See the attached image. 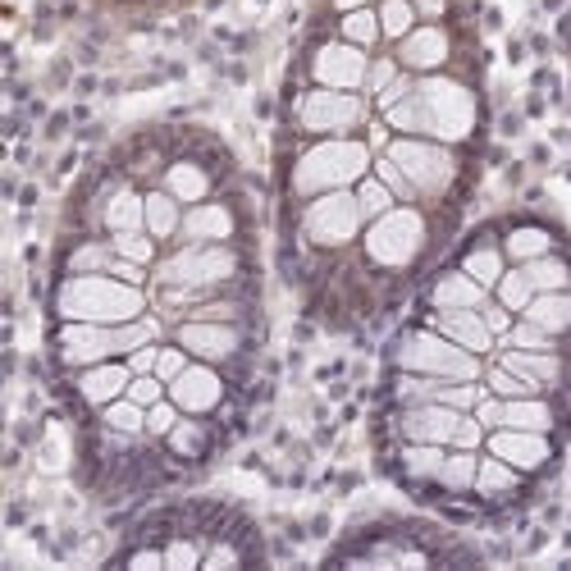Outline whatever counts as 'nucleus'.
<instances>
[{
	"label": "nucleus",
	"instance_id": "obj_39",
	"mask_svg": "<svg viewBox=\"0 0 571 571\" xmlns=\"http://www.w3.org/2000/svg\"><path fill=\"white\" fill-rule=\"evenodd\" d=\"M394 193H389V183L385 179H366L361 187H357V206H361V215L366 220H379V215H389L394 211Z\"/></svg>",
	"mask_w": 571,
	"mask_h": 571
},
{
	"label": "nucleus",
	"instance_id": "obj_35",
	"mask_svg": "<svg viewBox=\"0 0 571 571\" xmlns=\"http://www.w3.org/2000/svg\"><path fill=\"white\" fill-rule=\"evenodd\" d=\"M389 124L402 129V133H435V124H430V105H426L421 92H407L398 105H389Z\"/></svg>",
	"mask_w": 571,
	"mask_h": 571
},
{
	"label": "nucleus",
	"instance_id": "obj_29",
	"mask_svg": "<svg viewBox=\"0 0 571 571\" xmlns=\"http://www.w3.org/2000/svg\"><path fill=\"white\" fill-rule=\"evenodd\" d=\"M476 471H480V457H476L471 448H457V452L443 457L435 485H439L443 493H467V489H476Z\"/></svg>",
	"mask_w": 571,
	"mask_h": 571
},
{
	"label": "nucleus",
	"instance_id": "obj_5",
	"mask_svg": "<svg viewBox=\"0 0 571 571\" xmlns=\"http://www.w3.org/2000/svg\"><path fill=\"white\" fill-rule=\"evenodd\" d=\"M426 243V224L416 211H389L370 220V234H366V252L375 265H394V271H402V265L416 261V252H421Z\"/></svg>",
	"mask_w": 571,
	"mask_h": 571
},
{
	"label": "nucleus",
	"instance_id": "obj_12",
	"mask_svg": "<svg viewBox=\"0 0 571 571\" xmlns=\"http://www.w3.org/2000/svg\"><path fill=\"white\" fill-rule=\"evenodd\" d=\"M361 120V101L357 96H338L334 88H320L302 101V129L307 133H343Z\"/></svg>",
	"mask_w": 571,
	"mask_h": 571
},
{
	"label": "nucleus",
	"instance_id": "obj_11",
	"mask_svg": "<svg viewBox=\"0 0 571 571\" xmlns=\"http://www.w3.org/2000/svg\"><path fill=\"white\" fill-rule=\"evenodd\" d=\"M179 343L202 361H234L243 353V334L224 320H187L179 325Z\"/></svg>",
	"mask_w": 571,
	"mask_h": 571
},
{
	"label": "nucleus",
	"instance_id": "obj_20",
	"mask_svg": "<svg viewBox=\"0 0 571 571\" xmlns=\"http://www.w3.org/2000/svg\"><path fill=\"white\" fill-rule=\"evenodd\" d=\"M179 234L187 243H224L228 234H234V215H228V206H220V202H202L183 215Z\"/></svg>",
	"mask_w": 571,
	"mask_h": 571
},
{
	"label": "nucleus",
	"instance_id": "obj_8",
	"mask_svg": "<svg viewBox=\"0 0 571 571\" xmlns=\"http://www.w3.org/2000/svg\"><path fill=\"white\" fill-rule=\"evenodd\" d=\"M389 156L402 165V174L416 183V193H443L448 179H452V156L435 142H421V137H407V142H394Z\"/></svg>",
	"mask_w": 571,
	"mask_h": 571
},
{
	"label": "nucleus",
	"instance_id": "obj_2",
	"mask_svg": "<svg viewBox=\"0 0 571 571\" xmlns=\"http://www.w3.org/2000/svg\"><path fill=\"white\" fill-rule=\"evenodd\" d=\"M394 366L416 370V375H435V379H476L480 375V357L457 348L439 329H407L394 343Z\"/></svg>",
	"mask_w": 571,
	"mask_h": 571
},
{
	"label": "nucleus",
	"instance_id": "obj_49",
	"mask_svg": "<svg viewBox=\"0 0 571 571\" xmlns=\"http://www.w3.org/2000/svg\"><path fill=\"white\" fill-rule=\"evenodd\" d=\"M480 443H485V426L476 421V416L462 411V421H457V430H452V448H471L476 452Z\"/></svg>",
	"mask_w": 571,
	"mask_h": 571
},
{
	"label": "nucleus",
	"instance_id": "obj_43",
	"mask_svg": "<svg viewBox=\"0 0 571 571\" xmlns=\"http://www.w3.org/2000/svg\"><path fill=\"white\" fill-rule=\"evenodd\" d=\"M489 389H493V398H530V394H540L536 385H530L526 375H517V370H508L503 361L489 370Z\"/></svg>",
	"mask_w": 571,
	"mask_h": 571
},
{
	"label": "nucleus",
	"instance_id": "obj_32",
	"mask_svg": "<svg viewBox=\"0 0 571 571\" xmlns=\"http://www.w3.org/2000/svg\"><path fill=\"white\" fill-rule=\"evenodd\" d=\"M544 252H553V234H549V228H540V224H521V228H512V234L503 238V256H512L521 265L544 256Z\"/></svg>",
	"mask_w": 571,
	"mask_h": 571
},
{
	"label": "nucleus",
	"instance_id": "obj_14",
	"mask_svg": "<svg viewBox=\"0 0 571 571\" xmlns=\"http://www.w3.org/2000/svg\"><path fill=\"white\" fill-rule=\"evenodd\" d=\"M489 452L503 457V462L517 467V471H544L549 457H553V443L544 435H536V430H508L503 426V430L489 435Z\"/></svg>",
	"mask_w": 571,
	"mask_h": 571
},
{
	"label": "nucleus",
	"instance_id": "obj_57",
	"mask_svg": "<svg viewBox=\"0 0 571 571\" xmlns=\"http://www.w3.org/2000/svg\"><path fill=\"white\" fill-rule=\"evenodd\" d=\"M370 0H334V10H343V14H353V10H366Z\"/></svg>",
	"mask_w": 571,
	"mask_h": 571
},
{
	"label": "nucleus",
	"instance_id": "obj_25",
	"mask_svg": "<svg viewBox=\"0 0 571 571\" xmlns=\"http://www.w3.org/2000/svg\"><path fill=\"white\" fill-rule=\"evenodd\" d=\"M521 316L536 320L540 329H549L553 338L558 334H571V288L567 293H536V302H530Z\"/></svg>",
	"mask_w": 571,
	"mask_h": 571
},
{
	"label": "nucleus",
	"instance_id": "obj_53",
	"mask_svg": "<svg viewBox=\"0 0 571 571\" xmlns=\"http://www.w3.org/2000/svg\"><path fill=\"white\" fill-rule=\"evenodd\" d=\"M394 69H398L394 60H379L375 69H366V88H370V92H385V88L394 83Z\"/></svg>",
	"mask_w": 571,
	"mask_h": 571
},
{
	"label": "nucleus",
	"instance_id": "obj_22",
	"mask_svg": "<svg viewBox=\"0 0 571 571\" xmlns=\"http://www.w3.org/2000/svg\"><path fill=\"white\" fill-rule=\"evenodd\" d=\"M503 426L508 430H536V435H549L558 426V411L553 402H544L540 394H530V398H503ZM499 426V430H503Z\"/></svg>",
	"mask_w": 571,
	"mask_h": 571
},
{
	"label": "nucleus",
	"instance_id": "obj_21",
	"mask_svg": "<svg viewBox=\"0 0 571 571\" xmlns=\"http://www.w3.org/2000/svg\"><path fill=\"white\" fill-rule=\"evenodd\" d=\"M448 60V37L439 32V28H411L407 37H402V51H398V64H407V69H439Z\"/></svg>",
	"mask_w": 571,
	"mask_h": 571
},
{
	"label": "nucleus",
	"instance_id": "obj_17",
	"mask_svg": "<svg viewBox=\"0 0 571 571\" xmlns=\"http://www.w3.org/2000/svg\"><path fill=\"white\" fill-rule=\"evenodd\" d=\"M430 329H439L443 338H452L457 348H467V353H489L493 348V329L485 325L480 312H435L430 316Z\"/></svg>",
	"mask_w": 571,
	"mask_h": 571
},
{
	"label": "nucleus",
	"instance_id": "obj_26",
	"mask_svg": "<svg viewBox=\"0 0 571 571\" xmlns=\"http://www.w3.org/2000/svg\"><path fill=\"white\" fill-rule=\"evenodd\" d=\"M165 193H174L179 202H202L211 193V170H202L197 161H174L165 170Z\"/></svg>",
	"mask_w": 571,
	"mask_h": 571
},
{
	"label": "nucleus",
	"instance_id": "obj_46",
	"mask_svg": "<svg viewBox=\"0 0 571 571\" xmlns=\"http://www.w3.org/2000/svg\"><path fill=\"white\" fill-rule=\"evenodd\" d=\"M375 174L389 183V193H394V197H402V202H416V197H421V193H416V183L402 174V165H398L394 156H385V161H379V165H375Z\"/></svg>",
	"mask_w": 571,
	"mask_h": 571
},
{
	"label": "nucleus",
	"instance_id": "obj_7",
	"mask_svg": "<svg viewBox=\"0 0 571 571\" xmlns=\"http://www.w3.org/2000/svg\"><path fill=\"white\" fill-rule=\"evenodd\" d=\"M55 357L60 366H96L120 357V343H114V325H92V320H64L55 329Z\"/></svg>",
	"mask_w": 571,
	"mask_h": 571
},
{
	"label": "nucleus",
	"instance_id": "obj_4",
	"mask_svg": "<svg viewBox=\"0 0 571 571\" xmlns=\"http://www.w3.org/2000/svg\"><path fill=\"white\" fill-rule=\"evenodd\" d=\"M366 174V146L361 142H320L316 151H307L293 174L297 193H334V187L353 183Z\"/></svg>",
	"mask_w": 571,
	"mask_h": 571
},
{
	"label": "nucleus",
	"instance_id": "obj_30",
	"mask_svg": "<svg viewBox=\"0 0 571 571\" xmlns=\"http://www.w3.org/2000/svg\"><path fill=\"white\" fill-rule=\"evenodd\" d=\"M170 452L174 457H187V462H202V457L211 452V426L197 421V416H183V421L170 430Z\"/></svg>",
	"mask_w": 571,
	"mask_h": 571
},
{
	"label": "nucleus",
	"instance_id": "obj_3",
	"mask_svg": "<svg viewBox=\"0 0 571 571\" xmlns=\"http://www.w3.org/2000/svg\"><path fill=\"white\" fill-rule=\"evenodd\" d=\"M234 275H238V256L228 247H220V243H187L183 252H174L161 265V284L202 288V293H215L224 284H234Z\"/></svg>",
	"mask_w": 571,
	"mask_h": 571
},
{
	"label": "nucleus",
	"instance_id": "obj_51",
	"mask_svg": "<svg viewBox=\"0 0 571 571\" xmlns=\"http://www.w3.org/2000/svg\"><path fill=\"white\" fill-rule=\"evenodd\" d=\"M105 275H114V279H124V284H133V288H142V284H146V271H142V265H137V261H124V256H114Z\"/></svg>",
	"mask_w": 571,
	"mask_h": 571
},
{
	"label": "nucleus",
	"instance_id": "obj_23",
	"mask_svg": "<svg viewBox=\"0 0 571 571\" xmlns=\"http://www.w3.org/2000/svg\"><path fill=\"white\" fill-rule=\"evenodd\" d=\"M101 220H105L110 234H133V228H146V197H137L133 187H120V193L105 197Z\"/></svg>",
	"mask_w": 571,
	"mask_h": 571
},
{
	"label": "nucleus",
	"instance_id": "obj_48",
	"mask_svg": "<svg viewBox=\"0 0 571 571\" xmlns=\"http://www.w3.org/2000/svg\"><path fill=\"white\" fill-rule=\"evenodd\" d=\"M187 357H193V353H187L183 343H179V348H161V357H156V375L170 385V379H179V375L187 370Z\"/></svg>",
	"mask_w": 571,
	"mask_h": 571
},
{
	"label": "nucleus",
	"instance_id": "obj_50",
	"mask_svg": "<svg viewBox=\"0 0 571 571\" xmlns=\"http://www.w3.org/2000/svg\"><path fill=\"white\" fill-rule=\"evenodd\" d=\"M124 567H133V571H165V549H156V544L133 549V553L124 558Z\"/></svg>",
	"mask_w": 571,
	"mask_h": 571
},
{
	"label": "nucleus",
	"instance_id": "obj_19",
	"mask_svg": "<svg viewBox=\"0 0 571 571\" xmlns=\"http://www.w3.org/2000/svg\"><path fill=\"white\" fill-rule=\"evenodd\" d=\"M499 361H503L508 370L526 375L540 394H544V389H558L562 379H567V366H562V357H558V353H521V348H508Z\"/></svg>",
	"mask_w": 571,
	"mask_h": 571
},
{
	"label": "nucleus",
	"instance_id": "obj_38",
	"mask_svg": "<svg viewBox=\"0 0 571 571\" xmlns=\"http://www.w3.org/2000/svg\"><path fill=\"white\" fill-rule=\"evenodd\" d=\"M493 293H499V302L508 312H526L530 302H536V284H530L526 271H503V279L493 284Z\"/></svg>",
	"mask_w": 571,
	"mask_h": 571
},
{
	"label": "nucleus",
	"instance_id": "obj_56",
	"mask_svg": "<svg viewBox=\"0 0 571 571\" xmlns=\"http://www.w3.org/2000/svg\"><path fill=\"white\" fill-rule=\"evenodd\" d=\"M416 14H426V19H439L443 14V0H411Z\"/></svg>",
	"mask_w": 571,
	"mask_h": 571
},
{
	"label": "nucleus",
	"instance_id": "obj_15",
	"mask_svg": "<svg viewBox=\"0 0 571 571\" xmlns=\"http://www.w3.org/2000/svg\"><path fill=\"white\" fill-rule=\"evenodd\" d=\"M312 73H316L325 88H334V92L338 88H357V83H366V55L353 42H334V47H320L316 51Z\"/></svg>",
	"mask_w": 571,
	"mask_h": 571
},
{
	"label": "nucleus",
	"instance_id": "obj_10",
	"mask_svg": "<svg viewBox=\"0 0 571 571\" xmlns=\"http://www.w3.org/2000/svg\"><path fill=\"white\" fill-rule=\"evenodd\" d=\"M462 421L457 407L443 402H411L398 411V435L402 443H452V430Z\"/></svg>",
	"mask_w": 571,
	"mask_h": 571
},
{
	"label": "nucleus",
	"instance_id": "obj_37",
	"mask_svg": "<svg viewBox=\"0 0 571 571\" xmlns=\"http://www.w3.org/2000/svg\"><path fill=\"white\" fill-rule=\"evenodd\" d=\"M343 42H353V47H375L379 37H385V28H379V14L375 10H353V14H343Z\"/></svg>",
	"mask_w": 571,
	"mask_h": 571
},
{
	"label": "nucleus",
	"instance_id": "obj_34",
	"mask_svg": "<svg viewBox=\"0 0 571 571\" xmlns=\"http://www.w3.org/2000/svg\"><path fill=\"white\" fill-rule=\"evenodd\" d=\"M110 261H114V243L88 238V243H79V247L64 256V271H69V275H105Z\"/></svg>",
	"mask_w": 571,
	"mask_h": 571
},
{
	"label": "nucleus",
	"instance_id": "obj_28",
	"mask_svg": "<svg viewBox=\"0 0 571 571\" xmlns=\"http://www.w3.org/2000/svg\"><path fill=\"white\" fill-rule=\"evenodd\" d=\"M183 228V211L174 193H146V234L156 243H170Z\"/></svg>",
	"mask_w": 571,
	"mask_h": 571
},
{
	"label": "nucleus",
	"instance_id": "obj_52",
	"mask_svg": "<svg viewBox=\"0 0 571 571\" xmlns=\"http://www.w3.org/2000/svg\"><path fill=\"white\" fill-rule=\"evenodd\" d=\"M156 357H161L156 343H142L137 353H129V370L133 375H156Z\"/></svg>",
	"mask_w": 571,
	"mask_h": 571
},
{
	"label": "nucleus",
	"instance_id": "obj_36",
	"mask_svg": "<svg viewBox=\"0 0 571 571\" xmlns=\"http://www.w3.org/2000/svg\"><path fill=\"white\" fill-rule=\"evenodd\" d=\"M462 271H467L480 288H493V284L503 279V252L489 247V243H480V247H471V252L462 256Z\"/></svg>",
	"mask_w": 571,
	"mask_h": 571
},
{
	"label": "nucleus",
	"instance_id": "obj_27",
	"mask_svg": "<svg viewBox=\"0 0 571 571\" xmlns=\"http://www.w3.org/2000/svg\"><path fill=\"white\" fill-rule=\"evenodd\" d=\"M443 443H402L398 462H402V476L416 480V485H435L439 467H443Z\"/></svg>",
	"mask_w": 571,
	"mask_h": 571
},
{
	"label": "nucleus",
	"instance_id": "obj_44",
	"mask_svg": "<svg viewBox=\"0 0 571 571\" xmlns=\"http://www.w3.org/2000/svg\"><path fill=\"white\" fill-rule=\"evenodd\" d=\"M411 23H416V6L411 0H385V10H379V28H385V37H402L411 32Z\"/></svg>",
	"mask_w": 571,
	"mask_h": 571
},
{
	"label": "nucleus",
	"instance_id": "obj_24",
	"mask_svg": "<svg viewBox=\"0 0 571 571\" xmlns=\"http://www.w3.org/2000/svg\"><path fill=\"white\" fill-rule=\"evenodd\" d=\"M521 489V471L508 467L503 457H480V471H476V493L480 499H512V493Z\"/></svg>",
	"mask_w": 571,
	"mask_h": 571
},
{
	"label": "nucleus",
	"instance_id": "obj_54",
	"mask_svg": "<svg viewBox=\"0 0 571 571\" xmlns=\"http://www.w3.org/2000/svg\"><path fill=\"white\" fill-rule=\"evenodd\" d=\"M476 421L485 430H499L503 426V398H493V402H476Z\"/></svg>",
	"mask_w": 571,
	"mask_h": 571
},
{
	"label": "nucleus",
	"instance_id": "obj_47",
	"mask_svg": "<svg viewBox=\"0 0 571 571\" xmlns=\"http://www.w3.org/2000/svg\"><path fill=\"white\" fill-rule=\"evenodd\" d=\"M165 394H170V385H165L161 375H133V379H129V398H133V402H142V407L161 402Z\"/></svg>",
	"mask_w": 571,
	"mask_h": 571
},
{
	"label": "nucleus",
	"instance_id": "obj_1",
	"mask_svg": "<svg viewBox=\"0 0 571 571\" xmlns=\"http://www.w3.org/2000/svg\"><path fill=\"white\" fill-rule=\"evenodd\" d=\"M55 312L64 320L124 325L142 316V293L114 275H64V284L55 288Z\"/></svg>",
	"mask_w": 571,
	"mask_h": 571
},
{
	"label": "nucleus",
	"instance_id": "obj_55",
	"mask_svg": "<svg viewBox=\"0 0 571 571\" xmlns=\"http://www.w3.org/2000/svg\"><path fill=\"white\" fill-rule=\"evenodd\" d=\"M480 316H485V325H489L493 334H503V329H512V325H508V307H503V302H499V307H485Z\"/></svg>",
	"mask_w": 571,
	"mask_h": 571
},
{
	"label": "nucleus",
	"instance_id": "obj_45",
	"mask_svg": "<svg viewBox=\"0 0 571 571\" xmlns=\"http://www.w3.org/2000/svg\"><path fill=\"white\" fill-rule=\"evenodd\" d=\"M110 243H114V256L137 261V265H146L151 256H156V238H151V234H142V228H133V234H114Z\"/></svg>",
	"mask_w": 571,
	"mask_h": 571
},
{
	"label": "nucleus",
	"instance_id": "obj_31",
	"mask_svg": "<svg viewBox=\"0 0 571 571\" xmlns=\"http://www.w3.org/2000/svg\"><path fill=\"white\" fill-rule=\"evenodd\" d=\"M521 271L530 275L536 293H567V288H571V265H567L562 256H553V252H544V256H536V261H526Z\"/></svg>",
	"mask_w": 571,
	"mask_h": 571
},
{
	"label": "nucleus",
	"instance_id": "obj_13",
	"mask_svg": "<svg viewBox=\"0 0 571 571\" xmlns=\"http://www.w3.org/2000/svg\"><path fill=\"white\" fill-rule=\"evenodd\" d=\"M170 398L187 416H206V411H215L224 402V379H220V370H211V361L206 366H187L179 379H170Z\"/></svg>",
	"mask_w": 571,
	"mask_h": 571
},
{
	"label": "nucleus",
	"instance_id": "obj_41",
	"mask_svg": "<svg viewBox=\"0 0 571 571\" xmlns=\"http://www.w3.org/2000/svg\"><path fill=\"white\" fill-rule=\"evenodd\" d=\"M202 558H206V549L202 544H193V536H170V544H165V571H193V567H202Z\"/></svg>",
	"mask_w": 571,
	"mask_h": 571
},
{
	"label": "nucleus",
	"instance_id": "obj_33",
	"mask_svg": "<svg viewBox=\"0 0 571 571\" xmlns=\"http://www.w3.org/2000/svg\"><path fill=\"white\" fill-rule=\"evenodd\" d=\"M101 426L120 430V435H146V407L124 394V398H114V402L101 407Z\"/></svg>",
	"mask_w": 571,
	"mask_h": 571
},
{
	"label": "nucleus",
	"instance_id": "obj_16",
	"mask_svg": "<svg viewBox=\"0 0 571 571\" xmlns=\"http://www.w3.org/2000/svg\"><path fill=\"white\" fill-rule=\"evenodd\" d=\"M129 379H133L129 361H96V366H83V375L73 379V394L88 407H105V402L129 394Z\"/></svg>",
	"mask_w": 571,
	"mask_h": 571
},
{
	"label": "nucleus",
	"instance_id": "obj_9",
	"mask_svg": "<svg viewBox=\"0 0 571 571\" xmlns=\"http://www.w3.org/2000/svg\"><path fill=\"white\" fill-rule=\"evenodd\" d=\"M416 92H421L426 105H430L435 137H467V133H471L476 105H471V96L457 88V83H421Z\"/></svg>",
	"mask_w": 571,
	"mask_h": 571
},
{
	"label": "nucleus",
	"instance_id": "obj_18",
	"mask_svg": "<svg viewBox=\"0 0 571 571\" xmlns=\"http://www.w3.org/2000/svg\"><path fill=\"white\" fill-rule=\"evenodd\" d=\"M430 307L435 312H480L485 307V288L467 271H448L430 288Z\"/></svg>",
	"mask_w": 571,
	"mask_h": 571
},
{
	"label": "nucleus",
	"instance_id": "obj_40",
	"mask_svg": "<svg viewBox=\"0 0 571 571\" xmlns=\"http://www.w3.org/2000/svg\"><path fill=\"white\" fill-rule=\"evenodd\" d=\"M508 348H521V353H553L558 348V338L549 329H540L536 320H521L508 329Z\"/></svg>",
	"mask_w": 571,
	"mask_h": 571
},
{
	"label": "nucleus",
	"instance_id": "obj_42",
	"mask_svg": "<svg viewBox=\"0 0 571 571\" xmlns=\"http://www.w3.org/2000/svg\"><path fill=\"white\" fill-rule=\"evenodd\" d=\"M179 421H183V407H179L170 394H165L161 402L146 407V435H151V439H170V430H174Z\"/></svg>",
	"mask_w": 571,
	"mask_h": 571
},
{
	"label": "nucleus",
	"instance_id": "obj_6",
	"mask_svg": "<svg viewBox=\"0 0 571 571\" xmlns=\"http://www.w3.org/2000/svg\"><path fill=\"white\" fill-rule=\"evenodd\" d=\"M361 206H357V197H348V193H325V197H316L312 206H307V215H302V228H307V238L316 243V247H343V243H353L357 238V228H361Z\"/></svg>",
	"mask_w": 571,
	"mask_h": 571
}]
</instances>
